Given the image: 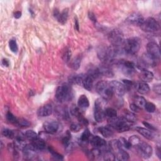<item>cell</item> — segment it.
Wrapping results in <instances>:
<instances>
[{
  "label": "cell",
  "instance_id": "cb8c5ba5",
  "mask_svg": "<svg viewBox=\"0 0 161 161\" xmlns=\"http://www.w3.org/2000/svg\"><path fill=\"white\" fill-rule=\"evenodd\" d=\"M126 121L131 123H134L137 120V117L135 114L131 111H128V110H125L124 111L123 113V116H122Z\"/></svg>",
  "mask_w": 161,
  "mask_h": 161
},
{
  "label": "cell",
  "instance_id": "6da1fadb",
  "mask_svg": "<svg viewBox=\"0 0 161 161\" xmlns=\"http://www.w3.org/2000/svg\"><path fill=\"white\" fill-rule=\"evenodd\" d=\"M141 46V41L137 37H131L126 40L123 45L124 52L130 55H135L138 53Z\"/></svg>",
  "mask_w": 161,
  "mask_h": 161
},
{
  "label": "cell",
  "instance_id": "d4e9b609",
  "mask_svg": "<svg viewBox=\"0 0 161 161\" xmlns=\"http://www.w3.org/2000/svg\"><path fill=\"white\" fill-rule=\"evenodd\" d=\"M100 76H105V77H111L113 76V72L106 65H103L100 67H98Z\"/></svg>",
  "mask_w": 161,
  "mask_h": 161
},
{
  "label": "cell",
  "instance_id": "d6986e66",
  "mask_svg": "<svg viewBox=\"0 0 161 161\" xmlns=\"http://www.w3.org/2000/svg\"><path fill=\"white\" fill-rule=\"evenodd\" d=\"M139 78L143 83H150L153 79V74L147 69H142L139 74Z\"/></svg>",
  "mask_w": 161,
  "mask_h": 161
},
{
  "label": "cell",
  "instance_id": "60d3db41",
  "mask_svg": "<svg viewBox=\"0 0 161 161\" xmlns=\"http://www.w3.org/2000/svg\"><path fill=\"white\" fill-rule=\"evenodd\" d=\"M144 108L148 113H153L155 111V105L153 103L146 102Z\"/></svg>",
  "mask_w": 161,
  "mask_h": 161
},
{
  "label": "cell",
  "instance_id": "ee69618b",
  "mask_svg": "<svg viewBox=\"0 0 161 161\" xmlns=\"http://www.w3.org/2000/svg\"><path fill=\"white\" fill-rule=\"evenodd\" d=\"M49 152H50V153L52 154V155L55 158H56V159H58V160H63V156L61 155V154H60V153H59L58 152H57L56 151H55L52 148H51V147H49Z\"/></svg>",
  "mask_w": 161,
  "mask_h": 161
},
{
  "label": "cell",
  "instance_id": "7a4b0ae2",
  "mask_svg": "<svg viewBox=\"0 0 161 161\" xmlns=\"http://www.w3.org/2000/svg\"><path fill=\"white\" fill-rule=\"evenodd\" d=\"M72 97V89L68 84L59 86L56 91V98L61 103H64L71 99Z\"/></svg>",
  "mask_w": 161,
  "mask_h": 161
},
{
  "label": "cell",
  "instance_id": "277c9868",
  "mask_svg": "<svg viewBox=\"0 0 161 161\" xmlns=\"http://www.w3.org/2000/svg\"><path fill=\"white\" fill-rule=\"evenodd\" d=\"M110 127L116 130L118 132L127 131L130 128V123L126 121L123 117H115L108 119Z\"/></svg>",
  "mask_w": 161,
  "mask_h": 161
},
{
  "label": "cell",
  "instance_id": "f907efd6",
  "mask_svg": "<svg viewBox=\"0 0 161 161\" xmlns=\"http://www.w3.org/2000/svg\"><path fill=\"white\" fill-rule=\"evenodd\" d=\"M143 124L146 126L147 128L149 129V130H151V131L155 130V128H154L153 126H152V125H150V123H147V122H143Z\"/></svg>",
  "mask_w": 161,
  "mask_h": 161
},
{
  "label": "cell",
  "instance_id": "ba28073f",
  "mask_svg": "<svg viewBox=\"0 0 161 161\" xmlns=\"http://www.w3.org/2000/svg\"><path fill=\"white\" fill-rule=\"evenodd\" d=\"M108 39L112 46L115 47H123L125 42L123 34L118 30H112L108 35Z\"/></svg>",
  "mask_w": 161,
  "mask_h": 161
},
{
  "label": "cell",
  "instance_id": "7bdbcfd3",
  "mask_svg": "<svg viewBox=\"0 0 161 161\" xmlns=\"http://www.w3.org/2000/svg\"><path fill=\"white\" fill-rule=\"evenodd\" d=\"M71 138V133H70L69 131H68L67 132V133L66 134L65 137H63V138H62V143L64 144V145L65 147H67L69 146Z\"/></svg>",
  "mask_w": 161,
  "mask_h": 161
},
{
  "label": "cell",
  "instance_id": "c3c4849f",
  "mask_svg": "<svg viewBox=\"0 0 161 161\" xmlns=\"http://www.w3.org/2000/svg\"><path fill=\"white\" fill-rule=\"evenodd\" d=\"M153 91L155 93H157V94H158V95H160V93H161V89H160V84H156V85H154L153 86Z\"/></svg>",
  "mask_w": 161,
  "mask_h": 161
},
{
  "label": "cell",
  "instance_id": "ac0fdd59",
  "mask_svg": "<svg viewBox=\"0 0 161 161\" xmlns=\"http://www.w3.org/2000/svg\"><path fill=\"white\" fill-rule=\"evenodd\" d=\"M95 79L92 77L91 75L87 74H84V77L83 80L82 86L84 88V89H87L89 91H91L93 87V83Z\"/></svg>",
  "mask_w": 161,
  "mask_h": 161
},
{
  "label": "cell",
  "instance_id": "d6a6232c",
  "mask_svg": "<svg viewBox=\"0 0 161 161\" xmlns=\"http://www.w3.org/2000/svg\"><path fill=\"white\" fill-rule=\"evenodd\" d=\"M24 135H25V138L30 141H33L39 137L37 133L32 130L26 131V132L24 133Z\"/></svg>",
  "mask_w": 161,
  "mask_h": 161
},
{
  "label": "cell",
  "instance_id": "30bf717a",
  "mask_svg": "<svg viewBox=\"0 0 161 161\" xmlns=\"http://www.w3.org/2000/svg\"><path fill=\"white\" fill-rule=\"evenodd\" d=\"M138 152L140 155L143 158H148L152 156V147L146 142H140V143L137 146Z\"/></svg>",
  "mask_w": 161,
  "mask_h": 161
},
{
  "label": "cell",
  "instance_id": "9a60e30c",
  "mask_svg": "<svg viewBox=\"0 0 161 161\" xmlns=\"http://www.w3.org/2000/svg\"><path fill=\"white\" fill-rule=\"evenodd\" d=\"M142 63L146 67H152L157 66L158 61L154 59L147 53L143 54L141 59Z\"/></svg>",
  "mask_w": 161,
  "mask_h": 161
},
{
  "label": "cell",
  "instance_id": "1f68e13d",
  "mask_svg": "<svg viewBox=\"0 0 161 161\" xmlns=\"http://www.w3.org/2000/svg\"><path fill=\"white\" fill-rule=\"evenodd\" d=\"M2 135L8 138L13 139V138H15L16 132L12 130L8 129V128H4L2 130Z\"/></svg>",
  "mask_w": 161,
  "mask_h": 161
},
{
  "label": "cell",
  "instance_id": "7402d4cb",
  "mask_svg": "<svg viewBox=\"0 0 161 161\" xmlns=\"http://www.w3.org/2000/svg\"><path fill=\"white\" fill-rule=\"evenodd\" d=\"M78 106L81 110H85L89 107V101L85 94H82L79 96L78 101Z\"/></svg>",
  "mask_w": 161,
  "mask_h": 161
},
{
  "label": "cell",
  "instance_id": "ab89813d",
  "mask_svg": "<svg viewBox=\"0 0 161 161\" xmlns=\"http://www.w3.org/2000/svg\"><path fill=\"white\" fill-rule=\"evenodd\" d=\"M6 118L7 120V121L13 124H17V121H18V119L15 117V116L11 113L10 111L7 112V115H6Z\"/></svg>",
  "mask_w": 161,
  "mask_h": 161
},
{
  "label": "cell",
  "instance_id": "f35d334b",
  "mask_svg": "<svg viewBox=\"0 0 161 161\" xmlns=\"http://www.w3.org/2000/svg\"><path fill=\"white\" fill-rule=\"evenodd\" d=\"M9 47L11 51L13 53H17L19 51V47L16 40L12 39L9 42Z\"/></svg>",
  "mask_w": 161,
  "mask_h": 161
},
{
  "label": "cell",
  "instance_id": "f546056e",
  "mask_svg": "<svg viewBox=\"0 0 161 161\" xmlns=\"http://www.w3.org/2000/svg\"><path fill=\"white\" fill-rule=\"evenodd\" d=\"M70 67L74 69L77 70L79 68L81 62V57L80 56H77L76 57H74L72 61H70Z\"/></svg>",
  "mask_w": 161,
  "mask_h": 161
},
{
  "label": "cell",
  "instance_id": "44dd1931",
  "mask_svg": "<svg viewBox=\"0 0 161 161\" xmlns=\"http://www.w3.org/2000/svg\"><path fill=\"white\" fill-rule=\"evenodd\" d=\"M135 130L143 137L146 138L148 140H152L153 138V134L151 130L148 128L143 127H136Z\"/></svg>",
  "mask_w": 161,
  "mask_h": 161
},
{
  "label": "cell",
  "instance_id": "816d5d0a",
  "mask_svg": "<svg viewBox=\"0 0 161 161\" xmlns=\"http://www.w3.org/2000/svg\"><path fill=\"white\" fill-rule=\"evenodd\" d=\"M75 24H74V29L76 30H77L78 32L79 31V21L77 17H75Z\"/></svg>",
  "mask_w": 161,
  "mask_h": 161
},
{
  "label": "cell",
  "instance_id": "7c38bea8",
  "mask_svg": "<svg viewBox=\"0 0 161 161\" xmlns=\"http://www.w3.org/2000/svg\"><path fill=\"white\" fill-rule=\"evenodd\" d=\"M43 127L46 132L50 134H54L59 131L60 125L55 120H47L44 123Z\"/></svg>",
  "mask_w": 161,
  "mask_h": 161
},
{
  "label": "cell",
  "instance_id": "74e56055",
  "mask_svg": "<svg viewBox=\"0 0 161 161\" xmlns=\"http://www.w3.org/2000/svg\"><path fill=\"white\" fill-rule=\"evenodd\" d=\"M128 142L130 143L131 147L132 146H137V147L140 143L141 140L138 137H137L136 135H132L131 137H130L129 138Z\"/></svg>",
  "mask_w": 161,
  "mask_h": 161
},
{
  "label": "cell",
  "instance_id": "8fae6325",
  "mask_svg": "<svg viewBox=\"0 0 161 161\" xmlns=\"http://www.w3.org/2000/svg\"><path fill=\"white\" fill-rule=\"evenodd\" d=\"M147 53L154 59L159 61L160 57V51L159 46L156 43L150 42L147 44Z\"/></svg>",
  "mask_w": 161,
  "mask_h": 161
},
{
  "label": "cell",
  "instance_id": "db71d44e",
  "mask_svg": "<svg viewBox=\"0 0 161 161\" xmlns=\"http://www.w3.org/2000/svg\"><path fill=\"white\" fill-rule=\"evenodd\" d=\"M2 64H3L4 66L8 67V66H10V62H9V61H8L7 59H3V61H2Z\"/></svg>",
  "mask_w": 161,
  "mask_h": 161
},
{
  "label": "cell",
  "instance_id": "8d00e7d4",
  "mask_svg": "<svg viewBox=\"0 0 161 161\" xmlns=\"http://www.w3.org/2000/svg\"><path fill=\"white\" fill-rule=\"evenodd\" d=\"M103 159L107 161H113L115 160V154L110 150H107L104 152L103 154Z\"/></svg>",
  "mask_w": 161,
  "mask_h": 161
},
{
  "label": "cell",
  "instance_id": "3957f363",
  "mask_svg": "<svg viewBox=\"0 0 161 161\" xmlns=\"http://www.w3.org/2000/svg\"><path fill=\"white\" fill-rule=\"evenodd\" d=\"M96 91L106 101L111 99L114 94L110 83L105 81L97 83L96 84Z\"/></svg>",
  "mask_w": 161,
  "mask_h": 161
},
{
  "label": "cell",
  "instance_id": "f1b7e54d",
  "mask_svg": "<svg viewBox=\"0 0 161 161\" xmlns=\"http://www.w3.org/2000/svg\"><path fill=\"white\" fill-rule=\"evenodd\" d=\"M146 102H147L146 99L143 96H138L135 98L133 103L135 105H137L140 109H142L144 108Z\"/></svg>",
  "mask_w": 161,
  "mask_h": 161
},
{
  "label": "cell",
  "instance_id": "f6af8a7d",
  "mask_svg": "<svg viewBox=\"0 0 161 161\" xmlns=\"http://www.w3.org/2000/svg\"><path fill=\"white\" fill-rule=\"evenodd\" d=\"M82 128V125L79 123H72L70 126V130L72 132H78Z\"/></svg>",
  "mask_w": 161,
  "mask_h": 161
},
{
  "label": "cell",
  "instance_id": "4316f807",
  "mask_svg": "<svg viewBox=\"0 0 161 161\" xmlns=\"http://www.w3.org/2000/svg\"><path fill=\"white\" fill-rule=\"evenodd\" d=\"M84 77V74H78V75L71 76L69 78V81L72 84L82 85V83H83Z\"/></svg>",
  "mask_w": 161,
  "mask_h": 161
},
{
  "label": "cell",
  "instance_id": "5b68a950",
  "mask_svg": "<svg viewBox=\"0 0 161 161\" xmlns=\"http://www.w3.org/2000/svg\"><path fill=\"white\" fill-rule=\"evenodd\" d=\"M104 99H97L94 103V116L95 120L98 122L101 123L103 121L105 117V110L104 108L105 103H104Z\"/></svg>",
  "mask_w": 161,
  "mask_h": 161
},
{
  "label": "cell",
  "instance_id": "ffe728a7",
  "mask_svg": "<svg viewBox=\"0 0 161 161\" xmlns=\"http://www.w3.org/2000/svg\"><path fill=\"white\" fill-rule=\"evenodd\" d=\"M135 88L137 91L140 94H147L150 92V90L147 83L143 82L138 83L135 86Z\"/></svg>",
  "mask_w": 161,
  "mask_h": 161
},
{
  "label": "cell",
  "instance_id": "e0dca14e",
  "mask_svg": "<svg viewBox=\"0 0 161 161\" xmlns=\"http://www.w3.org/2000/svg\"><path fill=\"white\" fill-rule=\"evenodd\" d=\"M53 111V108L51 105L47 104L41 106L37 111V115L40 117H46L50 116Z\"/></svg>",
  "mask_w": 161,
  "mask_h": 161
},
{
  "label": "cell",
  "instance_id": "11a10c76",
  "mask_svg": "<svg viewBox=\"0 0 161 161\" xmlns=\"http://www.w3.org/2000/svg\"><path fill=\"white\" fill-rule=\"evenodd\" d=\"M156 153H157L158 157L159 158H160V155H161V154H160V148L159 147H157V149H156Z\"/></svg>",
  "mask_w": 161,
  "mask_h": 161
},
{
  "label": "cell",
  "instance_id": "7dc6e473",
  "mask_svg": "<svg viewBox=\"0 0 161 161\" xmlns=\"http://www.w3.org/2000/svg\"><path fill=\"white\" fill-rule=\"evenodd\" d=\"M130 108L131 110V111L133 113H138L141 109H140L137 105H135L133 103L130 104Z\"/></svg>",
  "mask_w": 161,
  "mask_h": 161
},
{
  "label": "cell",
  "instance_id": "b9f144b4",
  "mask_svg": "<svg viewBox=\"0 0 161 161\" xmlns=\"http://www.w3.org/2000/svg\"><path fill=\"white\" fill-rule=\"evenodd\" d=\"M71 57V51L69 49H66V51H64L63 55H62V59L66 62H69L70 61Z\"/></svg>",
  "mask_w": 161,
  "mask_h": 161
},
{
  "label": "cell",
  "instance_id": "83f0119b",
  "mask_svg": "<svg viewBox=\"0 0 161 161\" xmlns=\"http://www.w3.org/2000/svg\"><path fill=\"white\" fill-rule=\"evenodd\" d=\"M99 131L105 138H110L113 135V131L109 127L101 126L99 128Z\"/></svg>",
  "mask_w": 161,
  "mask_h": 161
},
{
  "label": "cell",
  "instance_id": "e575fe53",
  "mask_svg": "<svg viewBox=\"0 0 161 161\" xmlns=\"http://www.w3.org/2000/svg\"><path fill=\"white\" fill-rule=\"evenodd\" d=\"M118 140V143H119V145L120 146V147L123 149H130L131 146L130 145V143H129L128 140H126L125 138H120Z\"/></svg>",
  "mask_w": 161,
  "mask_h": 161
},
{
  "label": "cell",
  "instance_id": "681fc988",
  "mask_svg": "<svg viewBox=\"0 0 161 161\" xmlns=\"http://www.w3.org/2000/svg\"><path fill=\"white\" fill-rule=\"evenodd\" d=\"M88 17H89V19L93 23H96V22H97L96 16H95V15H94L93 12H89L88 13Z\"/></svg>",
  "mask_w": 161,
  "mask_h": 161
},
{
  "label": "cell",
  "instance_id": "4dcf8cb0",
  "mask_svg": "<svg viewBox=\"0 0 161 161\" xmlns=\"http://www.w3.org/2000/svg\"><path fill=\"white\" fill-rule=\"evenodd\" d=\"M81 109H80L78 106H77L75 105H72L71 106V107L70 108V112L71 114L74 116H76L77 118H78L79 117H80L81 116L83 115L82 114V111H81Z\"/></svg>",
  "mask_w": 161,
  "mask_h": 161
},
{
  "label": "cell",
  "instance_id": "bcb514c9",
  "mask_svg": "<svg viewBox=\"0 0 161 161\" xmlns=\"http://www.w3.org/2000/svg\"><path fill=\"white\" fill-rule=\"evenodd\" d=\"M17 125H18L22 127H27V126H29L30 123L29 121H27V120H25L24 118H20V119H18Z\"/></svg>",
  "mask_w": 161,
  "mask_h": 161
},
{
  "label": "cell",
  "instance_id": "484cf974",
  "mask_svg": "<svg viewBox=\"0 0 161 161\" xmlns=\"http://www.w3.org/2000/svg\"><path fill=\"white\" fill-rule=\"evenodd\" d=\"M129 154L125 149L120 150L115 155V160H127L129 159Z\"/></svg>",
  "mask_w": 161,
  "mask_h": 161
},
{
  "label": "cell",
  "instance_id": "5bb4252c",
  "mask_svg": "<svg viewBox=\"0 0 161 161\" xmlns=\"http://www.w3.org/2000/svg\"><path fill=\"white\" fill-rule=\"evenodd\" d=\"M144 20L143 17L139 13H133L130 14L126 19V22L129 24L136 25L140 27Z\"/></svg>",
  "mask_w": 161,
  "mask_h": 161
},
{
  "label": "cell",
  "instance_id": "4fadbf2b",
  "mask_svg": "<svg viewBox=\"0 0 161 161\" xmlns=\"http://www.w3.org/2000/svg\"><path fill=\"white\" fill-rule=\"evenodd\" d=\"M54 16L60 24L64 25L68 19L69 10L66 8L63 10L62 12H60L57 9H56L54 11Z\"/></svg>",
  "mask_w": 161,
  "mask_h": 161
},
{
  "label": "cell",
  "instance_id": "9c48e42d",
  "mask_svg": "<svg viewBox=\"0 0 161 161\" xmlns=\"http://www.w3.org/2000/svg\"><path fill=\"white\" fill-rule=\"evenodd\" d=\"M113 94L118 97L123 96L126 91V86L118 81H112L110 83Z\"/></svg>",
  "mask_w": 161,
  "mask_h": 161
},
{
  "label": "cell",
  "instance_id": "8992f818",
  "mask_svg": "<svg viewBox=\"0 0 161 161\" xmlns=\"http://www.w3.org/2000/svg\"><path fill=\"white\" fill-rule=\"evenodd\" d=\"M141 29L145 32H155L159 30V24L152 17L144 19L143 23L140 25Z\"/></svg>",
  "mask_w": 161,
  "mask_h": 161
},
{
  "label": "cell",
  "instance_id": "f5cc1de1",
  "mask_svg": "<svg viewBox=\"0 0 161 161\" xmlns=\"http://www.w3.org/2000/svg\"><path fill=\"white\" fill-rule=\"evenodd\" d=\"M22 17V12H20V11H17V12H15L14 13V17L17 19H20V17Z\"/></svg>",
  "mask_w": 161,
  "mask_h": 161
},
{
  "label": "cell",
  "instance_id": "d590c367",
  "mask_svg": "<svg viewBox=\"0 0 161 161\" xmlns=\"http://www.w3.org/2000/svg\"><path fill=\"white\" fill-rule=\"evenodd\" d=\"M91 136V135L89 130L88 128H86L81 135L80 140L83 142H86L89 140Z\"/></svg>",
  "mask_w": 161,
  "mask_h": 161
},
{
  "label": "cell",
  "instance_id": "603a6c76",
  "mask_svg": "<svg viewBox=\"0 0 161 161\" xmlns=\"http://www.w3.org/2000/svg\"><path fill=\"white\" fill-rule=\"evenodd\" d=\"M31 143L32 144L34 147L37 150H44L46 148V143L44 142V140L41 138H39V137L37 139L32 141Z\"/></svg>",
  "mask_w": 161,
  "mask_h": 161
},
{
  "label": "cell",
  "instance_id": "2e32d148",
  "mask_svg": "<svg viewBox=\"0 0 161 161\" xmlns=\"http://www.w3.org/2000/svg\"><path fill=\"white\" fill-rule=\"evenodd\" d=\"M89 141L90 142V143L94 148H100L101 147H105L106 144V141L103 138L97 135L93 137L91 136Z\"/></svg>",
  "mask_w": 161,
  "mask_h": 161
},
{
  "label": "cell",
  "instance_id": "836d02e7",
  "mask_svg": "<svg viewBox=\"0 0 161 161\" xmlns=\"http://www.w3.org/2000/svg\"><path fill=\"white\" fill-rule=\"evenodd\" d=\"M105 115L108 118H112L117 116V111L114 108H107L105 110Z\"/></svg>",
  "mask_w": 161,
  "mask_h": 161
},
{
  "label": "cell",
  "instance_id": "52a82bcc",
  "mask_svg": "<svg viewBox=\"0 0 161 161\" xmlns=\"http://www.w3.org/2000/svg\"><path fill=\"white\" fill-rule=\"evenodd\" d=\"M117 64L121 72L126 76H131L135 72V65L131 61L121 60Z\"/></svg>",
  "mask_w": 161,
  "mask_h": 161
}]
</instances>
